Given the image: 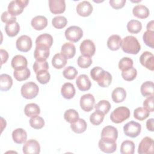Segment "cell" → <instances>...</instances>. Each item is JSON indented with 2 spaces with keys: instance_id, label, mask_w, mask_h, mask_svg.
Wrapping results in <instances>:
<instances>
[{
  "instance_id": "cell-1",
  "label": "cell",
  "mask_w": 154,
  "mask_h": 154,
  "mask_svg": "<svg viewBox=\"0 0 154 154\" xmlns=\"http://www.w3.org/2000/svg\"><path fill=\"white\" fill-rule=\"evenodd\" d=\"M122 49L125 53L137 54L141 49V45L136 37L128 35L123 38L122 42Z\"/></svg>"
},
{
  "instance_id": "cell-2",
  "label": "cell",
  "mask_w": 154,
  "mask_h": 154,
  "mask_svg": "<svg viewBox=\"0 0 154 154\" xmlns=\"http://www.w3.org/2000/svg\"><path fill=\"white\" fill-rule=\"evenodd\" d=\"M130 110L126 106H119L111 113L110 119L114 123H120L130 117Z\"/></svg>"
},
{
  "instance_id": "cell-3",
  "label": "cell",
  "mask_w": 154,
  "mask_h": 154,
  "mask_svg": "<svg viewBox=\"0 0 154 154\" xmlns=\"http://www.w3.org/2000/svg\"><path fill=\"white\" fill-rule=\"evenodd\" d=\"M22 96L26 99H31L35 97L39 91L38 85L34 82H28L22 85L21 89Z\"/></svg>"
},
{
  "instance_id": "cell-4",
  "label": "cell",
  "mask_w": 154,
  "mask_h": 154,
  "mask_svg": "<svg viewBox=\"0 0 154 154\" xmlns=\"http://www.w3.org/2000/svg\"><path fill=\"white\" fill-rule=\"evenodd\" d=\"M28 2V1L25 0L11 1L8 5V11L13 16H18L23 12V8L27 6Z\"/></svg>"
},
{
  "instance_id": "cell-5",
  "label": "cell",
  "mask_w": 154,
  "mask_h": 154,
  "mask_svg": "<svg viewBox=\"0 0 154 154\" xmlns=\"http://www.w3.org/2000/svg\"><path fill=\"white\" fill-rule=\"evenodd\" d=\"M141 130V125L136 122L131 121L125 124L123 126L125 134L129 137L135 138L138 137Z\"/></svg>"
},
{
  "instance_id": "cell-6",
  "label": "cell",
  "mask_w": 154,
  "mask_h": 154,
  "mask_svg": "<svg viewBox=\"0 0 154 154\" xmlns=\"http://www.w3.org/2000/svg\"><path fill=\"white\" fill-rule=\"evenodd\" d=\"M65 37L67 40L72 42H78L83 36L82 29L78 26H71L67 28L65 31Z\"/></svg>"
},
{
  "instance_id": "cell-7",
  "label": "cell",
  "mask_w": 154,
  "mask_h": 154,
  "mask_svg": "<svg viewBox=\"0 0 154 154\" xmlns=\"http://www.w3.org/2000/svg\"><path fill=\"white\" fill-rule=\"evenodd\" d=\"M153 152V140L152 138L146 137L143 138L140 141L138 153L140 154H149Z\"/></svg>"
},
{
  "instance_id": "cell-8",
  "label": "cell",
  "mask_w": 154,
  "mask_h": 154,
  "mask_svg": "<svg viewBox=\"0 0 154 154\" xmlns=\"http://www.w3.org/2000/svg\"><path fill=\"white\" fill-rule=\"evenodd\" d=\"M98 146L101 151L107 153H113L117 149V144L115 141L105 138H101L99 141Z\"/></svg>"
},
{
  "instance_id": "cell-9",
  "label": "cell",
  "mask_w": 154,
  "mask_h": 154,
  "mask_svg": "<svg viewBox=\"0 0 154 154\" xmlns=\"http://www.w3.org/2000/svg\"><path fill=\"white\" fill-rule=\"evenodd\" d=\"M16 46L19 51L26 52L32 47V40L30 37L26 35H22L17 39Z\"/></svg>"
},
{
  "instance_id": "cell-10",
  "label": "cell",
  "mask_w": 154,
  "mask_h": 154,
  "mask_svg": "<svg viewBox=\"0 0 154 154\" xmlns=\"http://www.w3.org/2000/svg\"><path fill=\"white\" fill-rule=\"evenodd\" d=\"M95 99L91 94L88 93L84 94L80 98V106L82 110L86 112H90L93 109Z\"/></svg>"
},
{
  "instance_id": "cell-11",
  "label": "cell",
  "mask_w": 154,
  "mask_h": 154,
  "mask_svg": "<svg viewBox=\"0 0 154 154\" xmlns=\"http://www.w3.org/2000/svg\"><path fill=\"white\" fill-rule=\"evenodd\" d=\"M80 51L81 54L84 56L92 57L96 51L95 45L91 40H84L80 45Z\"/></svg>"
},
{
  "instance_id": "cell-12",
  "label": "cell",
  "mask_w": 154,
  "mask_h": 154,
  "mask_svg": "<svg viewBox=\"0 0 154 154\" xmlns=\"http://www.w3.org/2000/svg\"><path fill=\"white\" fill-rule=\"evenodd\" d=\"M23 152L25 154H37L40 152V146L37 141L31 139L26 141L23 146Z\"/></svg>"
},
{
  "instance_id": "cell-13",
  "label": "cell",
  "mask_w": 154,
  "mask_h": 154,
  "mask_svg": "<svg viewBox=\"0 0 154 154\" xmlns=\"http://www.w3.org/2000/svg\"><path fill=\"white\" fill-rule=\"evenodd\" d=\"M140 62L147 69L151 71L154 70V56L152 53L149 51L144 52L140 57Z\"/></svg>"
},
{
  "instance_id": "cell-14",
  "label": "cell",
  "mask_w": 154,
  "mask_h": 154,
  "mask_svg": "<svg viewBox=\"0 0 154 154\" xmlns=\"http://www.w3.org/2000/svg\"><path fill=\"white\" fill-rule=\"evenodd\" d=\"M49 6L51 12L55 14L63 13L66 9V4L64 0H49Z\"/></svg>"
},
{
  "instance_id": "cell-15",
  "label": "cell",
  "mask_w": 154,
  "mask_h": 154,
  "mask_svg": "<svg viewBox=\"0 0 154 154\" xmlns=\"http://www.w3.org/2000/svg\"><path fill=\"white\" fill-rule=\"evenodd\" d=\"M93 11V6L90 2L84 1L79 2L76 6L77 13L82 17H87L91 14Z\"/></svg>"
},
{
  "instance_id": "cell-16",
  "label": "cell",
  "mask_w": 154,
  "mask_h": 154,
  "mask_svg": "<svg viewBox=\"0 0 154 154\" xmlns=\"http://www.w3.org/2000/svg\"><path fill=\"white\" fill-rule=\"evenodd\" d=\"M76 84L78 89L82 91L88 90L91 86V82L88 76L85 74L80 75L77 78Z\"/></svg>"
},
{
  "instance_id": "cell-17",
  "label": "cell",
  "mask_w": 154,
  "mask_h": 154,
  "mask_svg": "<svg viewBox=\"0 0 154 154\" xmlns=\"http://www.w3.org/2000/svg\"><path fill=\"white\" fill-rule=\"evenodd\" d=\"M11 65L14 70H21L27 67L28 61L24 56L16 55L12 58Z\"/></svg>"
},
{
  "instance_id": "cell-18",
  "label": "cell",
  "mask_w": 154,
  "mask_h": 154,
  "mask_svg": "<svg viewBox=\"0 0 154 154\" xmlns=\"http://www.w3.org/2000/svg\"><path fill=\"white\" fill-rule=\"evenodd\" d=\"M31 24L32 27L37 31L42 30L47 26L48 20L46 17L41 15L36 16L31 20Z\"/></svg>"
},
{
  "instance_id": "cell-19",
  "label": "cell",
  "mask_w": 154,
  "mask_h": 154,
  "mask_svg": "<svg viewBox=\"0 0 154 154\" xmlns=\"http://www.w3.org/2000/svg\"><path fill=\"white\" fill-rule=\"evenodd\" d=\"M118 137V131L117 128L112 126H106L102 129L101 132V138L110 139L116 141Z\"/></svg>"
},
{
  "instance_id": "cell-20",
  "label": "cell",
  "mask_w": 154,
  "mask_h": 154,
  "mask_svg": "<svg viewBox=\"0 0 154 154\" xmlns=\"http://www.w3.org/2000/svg\"><path fill=\"white\" fill-rule=\"evenodd\" d=\"M50 54L49 48L45 46H36L34 52V57L35 60L46 61Z\"/></svg>"
},
{
  "instance_id": "cell-21",
  "label": "cell",
  "mask_w": 154,
  "mask_h": 154,
  "mask_svg": "<svg viewBox=\"0 0 154 154\" xmlns=\"http://www.w3.org/2000/svg\"><path fill=\"white\" fill-rule=\"evenodd\" d=\"M53 43V38L51 35L45 33L38 35L35 40L36 46H45L50 48Z\"/></svg>"
},
{
  "instance_id": "cell-22",
  "label": "cell",
  "mask_w": 154,
  "mask_h": 154,
  "mask_svg": "<svg viewBox=\"0 0 154 154\" xmlns=\"http://www.w3.org/2000/svg\"><path fill=\"white\" fill-rule=\"evenodd\" d=\"M75 88L70 82L64 83L61 88V93L63 97L66 99H70L75 95Z\"/></svg>"
},
{
  "instance_id": "cell-23",
  "label": "cell",
  "mask_w": 154,
  "mask_h": 154,
  "mask_svg": "<svg viewBox=\"0 0 154 154\" xmlns=\"http://www.w3.org/2000/svg\"><path fill=\"white\" fill-rule=\"evenodd\" d=\"M122 38L120 35L114 34L111 35L107 40V46L111 51H117L122 46Z\"/></svg>"
},
{
  "instance_id": "cell-24",
  "label": "cell",
  "mask_w": 154,
  "mask_h": 154,
  "mask_svg": "<svg viewBox=\"0 0 154 154\" xmlns=\"http://www.w3.org/2000/svg\"><path fill=\"white\" fill-rule=\"evenodd\" d=\"M61 53L67 59L73 58L76 53V48L75 45L70 42L64 43L61 46Z\"/></svg>"
},
{
  "instance_id": "cell-25",
  "label": "cell",
  "mask_w": 154,
  "mask_h": 154,
  "mask_svg": "<svg viewBox=\"0 0 154 154\" xmlns=\"http://www.w3.org/2000/svg\"><path fill=\"white\" fill-rule=\"evenodd\" d=\"M134 16L140 19H146L149 16V10L144 5L139 4L135 5L132 9Z\"/></svg>"
},
{
  "instance_id": "cell-26",
  "label": "cell",
  "mask_w": 154,
  "mask_h": 154,
  "mask_svg": "<svg viewBox=\"0 0 154 154\" xmlns=\"http://www.w3.org/2000/svg\"><path fill=\"white\" fill-rule=\"evenodd\" d=\"M12 138L17 144L23 143L27 138V133L22 128H17L12 132Z\"/></svg>"
},
{
  "instance_id": "cell-27",
  "label": "cell",
  "mask_w": 154,
  "mask_h": 154,
  "mask_svg": "<svg viewBox=\"0 0 154 154\" xmlns=\"http://www.w3.org/2000/svg\"><path fill=\"white\" fill-rule=\"evenodd\" d=\"M96 81L100 87H107L111 83L112 76L109 72L103 70L97 79Z\"/></svg>"
},
{
  "instance_id": "cell-28",
  "label": "cell",
  "mask_w": 154,
  "mask_h": 154,
  "mask_svg": "<svg viewBox=\"0 0 154 154\" xmlns=\"http://www.w3.org/2000/svg\"><path fill=\"white\" fill-rule=\"evenodd\" d=\"M67 64V58L61 53L55 54L52 59V64L57 69H61Z\"/></svg>"
},
{
  "instance_id": "cell-29",
  "label": "cell",
  "mask_w": 154,
  "mask_h": 154,
  "mask_svg": "<svg viewBox=\"0 0 154 154\" xmlns=\"http://www.w3.org/2000/svg\"><path fill=\"white\" fill-rule=\"evenodd\" d=\"M13 85L11 77L7 74H1L0 75V89L1 91H8Z\"/></svg>"
},
{
  "instance_id": "cell-30",
  "label": "cell",
  "mask_w": 154,
  "mask_h": 154,
  "mask_svg": "<svg viewBox=\"0 0 154 154\" xmlns=\"http://www.w3.org/2000/svg\"><path fill=\"white\" fill-rule=\"evenodd\" d=\"M126 96V90L122 87H117L112 92L111 97L112 100L116 103L123 102Z\"/></svg>"
},
{
  "instance_id": "cell-31",
  "label": "cell",
  "mask_w": 154,
  "mask_h": 154,
  "mask_svg": "<svg viewBox=\"0 0 154 154\" xmlns=\"http://www.w3.org/2000/svg\"><path fill=\"white\" fill-rule=\"evenodd\" d=\"M140 91L141 94L144 97L153 96L154 94V85L152 81H146L143 82L141 86Z\"/></svg>"
},
{
  "instance_id": "cell-32",
  "label": "cell",
  "mask_w": 154,
  "mask_h": 154,
  "mask_svg": "<svg viewBox=\"0 0 154 154\" xmlns=\"http://www.w3.org/2000/svg\"><path fill=\"white\" fill-rule=\"evenodd\" d=\"M87 123L82 119H78L75 122L72 123L70 125L72 130L76 134L83 133L87 129Z\"/></svg>"
},
{
  "instance_id": "cell-33",
  "label": "cell",
  "mask_w": 154,
  "mask_h": 154,
  "mask_svg": "<svg viewBox=\"0 0 154 154\" xmlns=\"http://www.w3.org/2000/svg\"><path fill=\"white\" fill-rule=\"evenodd\" d=\"M24 113L27 117H32L39 115L40 113V109L38 105L36 103H28L25 106Z\"/></svg>"
},
{
  "instance_id": "cell-34",
  "label": "cell",
  "mask_w": 154,
  "mask_h": 154,
  "mask_svg": "<svg viewBox=\"0 0 154 154\" xmlns=\"http://www.w3.org/2000/svg\"><path fill=\"white\" fill-rule=\"evenodd\" d=\"M5 31L8 36L14 37L17 35L20 31V25L17 22L7 24L5 26Z\"/></svg>"
},
{
  "instance_id": "cell-35",
  "label": "cell",
  "mask_w": 154,
  "mask_h": 154,
  "mask_svg": "<svg viewBox=\"0 0 154 154\" xmlns=\"http://www.w3.org/2000/svg\"><path fill=\"white\" fill-rule=\"evenodd\" d=\"M135 144L131 140H125L122 142L120 146L122 154H133L135 151Z\"/></svg>"
},
{
  "instance_id": "cell-36",
  "label": "cell",
  "mask_w": 154,
  "mask_h": 154,
  "mask_svg": "<svg viewBox=\"0 0 154 154\" xmlns=\"http://www.w3.org/2000/svg\"><path fill=\"white\" fill-rule=\"evenodd\" d=\"M31 75V72L27 67L21 70H14L13 76L14 78L19 81H22L27 79Z\"/></svg>"
},
{
  "instance_id": "cell-37",
  "label": "cell",
  "mask_w": 154,
  "mask_h": 154,
  "mask_svg": "<svg viewBox=\"0 0 154 154\" xmlns=\"http://www.w3.org/2000/svg\"><path fill=\"white\" fill-rule=\"evenodd\" d=\"M128 31L132 34H137L142 29V24L138 20H131L127 24Z\"/></svg>"
},
{
  "instance_id": "cell-38",
  "label": "cell",
  "mask_w": 154,
  "mask_h": 154,
  "mask_svg": "<svg viewBox=\"0 0 154 154\" xmlns=\"http://www.w3.org/2000/svg\"><path fill=\"white\" fill-rule=\"evenodd\" d=\"M64 118L66 122L71 124L75 122L79 119V114L75 109H69L65 111Z\"/></svg>"
},
{
  "instance_id": "cell-39",
  "label": "cell",
  "mask_w": 154,
  "mask_h": 154,
  "mask_svg": "<svg viewBox=\"0 0 154 154\" xmlns=\"http://www.w3.org/2000/svg\"><path fill=\"white\" fill-rule=\"evenodd\" d=\"M150 115V112L143 107H138L134 111V117L137 120L143 121L147 118Z\"/></svg>"
},
{
  "instance_id": "cell-40",
  "label": "cell",
  "mask_w": 154,
  "mask_h": 154,
  "mask_svg": "<svg viewBox=\"0 0 154 154\" xmlns=\"http://www.w3.org/2000/svg\"><path fill=\"white\" fill-rule=\"evenodd\" d=\"M30 126L35 129H42L45 125L44 119L40 116H36L31 117L29 120Z\"/></svg>"
},
{
  "instance_id": "cell-41",
  "label": "cell",
  "mask_w": 154,
  "mask_h": 154,
  "mask_svg": "<svg viewBox=\"0 0 154 154\" xmlns=\"http://www.w3.org/2000/svg\"><path fill=\"white\" fill-rule=\"evenodd\" d=\"M105 114L101 112L100 111L96 110L93 112L90 117V121L93 125H99L103 120Z\"/></svg>"
},
{
  "instance_id": "cell-42",
  "label": "cell",
  "mask_w": 154,
  "mask_h": 154,
  "mask_svg": "<svg viewBox=\"0 0 154 154\" xmlns=\"http://www.w3.org/2000/svg\"><path fill=\"white\" fill-rule=\"evenodd\" d=\"M111 108L110 103L106 100H100L95 105V109L97 111H100L104 114H106Z\"/></svg>"
},
{
  "instance_id": "cell-43",
  "label": "cell",
  "mask_w": 154,
  "mask_h": 154,
  "mask_svg": "<svg viewBox=\"0 0 154 154\" xmlns=\"http://www.w3.org/2000/svg\"><path fill=\"white\" fill-rule=\"evenodd\" d=\"M67 23V19L62 16H55L52 20V25L57 29H61L66 26Z\"/></svg>"
},
{
  "instance_id": "cell-44",
  "label": "cell",
  "mask_w": 154,
  "mask_h": 154,
  "mask_svg": "<svg viewBox=\"0 0 154 154\" xmlns=\"http://www.w3.org/2000/svg\"><path fill=\"white\" fill-rule=\"evenodd\" d=\"M143 39L144 43L149 47L153 48L154 47V31H146L144 32Z\"/></svg>"
},
{
  "instance_id": "cell-45",
  "label": "cell",
  "mask_w": 154,
  "mask_h": 154,
  "mask_svg": "<svg viewBox=\"0 0 154 154\" xmlns=\"http://www.w3.org/2000/svg\"><path fill=\"white\" fill-rule=\"evenodd\" d=\"M133 66V60L129 57H123L119 62V69L122 71L129 69Z\"/></svg>"
},
{
  "instance_id": "cell-46",
  "label": "cell",
  "mask_w": 154,
  "mask_h": 154,
  "mask_svg": "<svg viewBox=\"0 0 154 154\" xmlns=\"http://www.w3.org/2000/svg\"><path fill=\"white\" fill-rule=\"evenodd\" d=\"M137 75V71L134 67H131L129 69L125 71H122V76L127 81H133Z\"/></svg>"
},
{
  "instance_id": "cell-47",
  "label": "cell",
  "mask_w": 154,
  "mask_h": 154,
  "mask_svg": "<svg viewBox=\"0 0 154 154\" xmlns=\"http://www.w3.org/2000/svg\"><path fill=\"white\" fill-rule=\"evenodd\" d=\"M77 63L81 68L86 69L92 64V59L90 57L81 55L78 58Z\"/></svg>"
},
{
  "instance_id": "cell-48",
  "label": "cell",
  "mask_w": 154,
  "mask_h": 154,
  "mask_svg": "<svg viewBox=\"0 0 154 154\" xmlns=\"http://www.w3.org/2000/svg\"><path fill=\"white\" fill-rule=\"evenodd\" d=\"M36 78L40 84H46L49 81L51 75L48 70H42L36 73Z\"/></svg>"
},
{
  "instance_id": "cell-49",
  "label": "cell",
  "mask_w": 154,
  "mask_h": 154,
  "mask_svg": "<svg viewBox=\"0 0 154 154\" xmlns=\"http://www.w3.org/2000/svg\"><path fill=\"white\" fill-rule=\"evenodd\" d=\"M64 77L68 79H73L78 75V71L73 66H68L63 72Z\"/></svg>"
},
{
  "instance_id": "cell-50",
  "label": "cell",
  "mask_w": 154,
  "mask_h": 154,
  "mask_svg": "<svg viewBox=\"0 0 154 154\" xmlns=\"http://www.w3.org/2000/svg\"><path fill=\"white\" fill-rule=\"evenodd\" d=\"M49 64L46 61H37L36 60L33 64V70L35 73L42 70H48Z\"/></svg>"
},
{
  "instance_id": "cell-51",
  "label": "cell",
  "mask_w": 154,
  "mask_h": 154,
  "mask_svg": "<svg viewBox=\"0 0 154 154\" xmlns=\"http://www.w3.org/2000/svg\"><path fill=\"white\" fill-rule=\"evenodd\" d=\"M1 19L3 22L6 23V25L12 23V22H16V16H13L10 13H8V11L3 12L2 14H1Z\"/></svg>"
},
{
  "instance_id": "cell-52",
  "label": "cell",
  "mask_w": 154,
  "mask_h": 154,
  "mask_svg": "<svg viewBox=\"0 0 154 154\" xmlns=\"http://www.w3.org/2000/svg\"><path fill=\"white\" fill-rule=\"evenodd\" d=\"M153 96L147 97L143 102V108L149 111V112L153 111Z\"/></svg>"
},
{
  "instance_id": "cell-53",
  "label": "cell",
  "mask_w": 154,
  "mask_h": 154,
  "mask_svg": "<svg viewBox=\"0 0 154 154\" xmlns=\"http://www.w3.org/2000/svg\"><path fill=\"white\" fill-rule=\"evenodd\" d=\"M103 70V69L99 66L97 67H94V68H93L91 71H90V76L91 77V78L96 81L97 79L98 78V77L99 76V75H100V73H102V72Z\"/></svg>"
},
{
  "instance_id": "cell-54",
  "label": "cell",
  "mask_w": 154,
  "mask_h": 154,
  "mask_svg": "<svg viewBox=\"0 0 154 154\" xmlns=\"http://www.w3.org/2000/svg\"><path fill=\"white\" fill-rule=\"evenodd\" d=\"M109 2L113 8L120 9L124 7L126 3V0H110Z\"/></svg>"
},
{
  "instance_id": "cell-55",
  "label": "cell",
  "mask_w": 154,
  "mask_h": 154,
  "mask_svg": "<svg viewBox=\"0 0 154 154\" xmlns=\"http://www.w3.org/2000/svg\"><path fill=\"white\" fill-rule=\"evenodd\" d=\"M0 54L1 57V65H2L4 63H6L8 58V52L2 49H0Z\"/></svg>"
},
{
  "instance_id": "cell-56",
  "label": "cell",
  "mask_w": 154,
  "mask_h": 154,
  "mask_svg": "<svg viewBox=\"0 0 154 154\" xmlns=\"http://www.w3.org/2000/svg\"><path fill=\"white\" fill-rule=\"evenodd\" d=\"M153 123H154V119L153 118L149 119L146 122V128L149 131L151 132H153L154 130Z\"/></svg>"
},
{
  "instance_id": "cell-57",
  "label": "cell",
  "mask_w": 154,
  "mask_h": 154,
  "mask_svg": "<svg viewBox=\"0 0 154 154\" xmlns=\"http://www.w3.org/2000/svg\"><path fill=\"white\" fill-rule=\"evenodd\" d=\"M154 26H153V20H151L149 22L147 25V31H154Z\"/></svg>"
}]
</instances>
